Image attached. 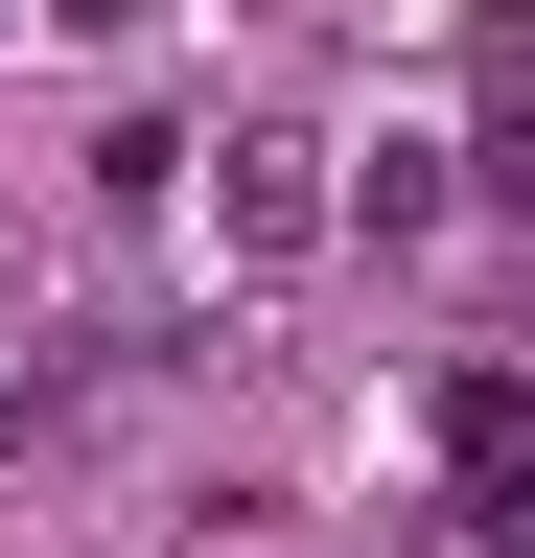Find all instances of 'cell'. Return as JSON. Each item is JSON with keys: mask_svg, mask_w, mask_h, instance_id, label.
<instances>
[{"mask_svg": "<svg viewBox=\"0 0 535 558\" xmlns=\"http://www.w3.org/2000/svg\"><path fill=\"white\" fill-rule=\"evenodd\" d=\"M210 233H233V279H280V256H326V186H303V140H233Z\"/></svg>", "mask_w": 535, "mask_h": 558, "instance_id": "1", "label": "cell"}, {"mask_svg": "<svg viewBox=\"0 0 535 558\" xmlns=\"http://www.w3.org/2000/svg\"><path fill=\"white\" fill-rule=\"evenodd\" d=\"M71 24H94V47H117V24H163V0H71Z\"/></svg>", "mask_w": 535, "mask_h": 558, "instance_id": "2", "label": "cell"}, {"mask_svg": "<svg viewBox=\"0 0 535 558\" xmlns=\"http://www.w3.org/2000/svg\"><path fill=\"white\" fill-rule=\"evenodd\" d=\"M24 418H47V373H0V442H24Z\"/></svg>", "mask_w": 535, "mask_h": 558, "instance_id": "3", "label": "cell"}]
</instances>
